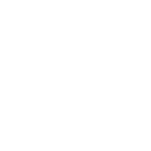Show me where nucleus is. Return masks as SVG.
Masks as SVG:
<instances>
[]
</instances>
